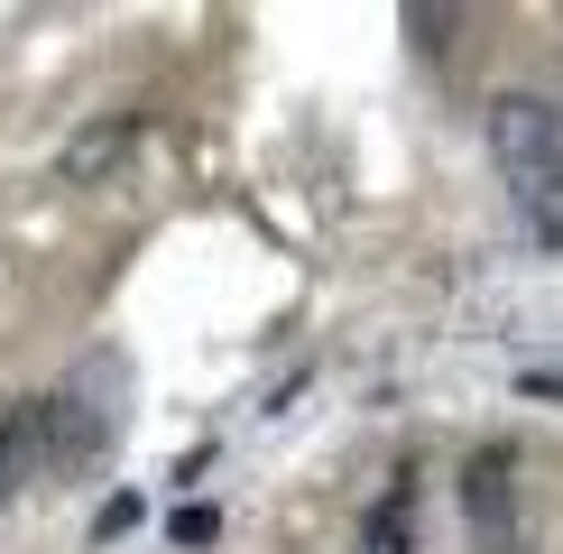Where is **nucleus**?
Returning <instances> with one entry per match:
<instances>
[{
    "label": "nucleus",
    "mask_w": 563,
    "mask_h": 554,
    "mask_svg": "<svg viewBox=\"0 0 563 554\" xmlns=\"http://www.w3.org/2000/svg\"><path fill=\"white\" fill-rule=\"evenodd\" d=\"M37 407H46V472H84V462H92V453L111 444V407L92 398L84 379H65V388H46Z\"/></svg>",
    "instance_id": "3"
},
{
    "label": "nucleus",
    "mask_w": 563,
    "mask_h": 554,
    "mask_svg": "<svg viewBox=\"0 0 563 554\" xmlns=\"http://www.w3.org/2000/svg\"><path fill=\"white\" fill-rule=\"evenodd\" d=\"M213 527H222L213 508H176V545H213Z\"/></svg>",
    "instance_id": "7"
},
{
    "label": "nucleus",
    "mask_w": 563,
    "mask_h": 554,
    "mask_svg": "<svg viewBox=\"0 0 563 554\" xmlns=\"http://www.w3.org/2000/svg\"><path fill=\"white\" fill-rule=\"evenodd\" d=\"M37 472H46V407H37V398H19L10 416H0V508L29 490Z\"/></svg>",
    "instance_id": "4"
},
{
    "label": "nucleus",
    "mask_w": 563,
    "mask_h": 554,
    "mask_svg": "<svg viewBox=\"0 0 563 554\" xmlns=\"http://www.w3.org/2000/svg\"><path fill=\"white\" fill-rule=\"evenodd\" d=\"M489 167L508 185V213L536 250H563V102L499 92L489 102Z\"/></svg>",
    "instance_id": "1"
},
{
    "label": "nucleus",
    "mask_w": 563,
    "mask_h": 554,
    "mask_svg": "<svg viewBox=\"0 0 563 554\" xmlns=\"http://www.w3.org/2000/svg\"><path fill=\"white\" fill-rule=\"evenodd\" d=\"M361 554H416V480H388L361 518Z\"/></svg>",
    "instance_id": "5"
},
{
    "label": "nucleus",
    "mask_w": 563,
    "mask_h": 554,
    "mask_svg": "<svg viewBox=\"0 0 563 554\" xmlns=\"http://www.w3.org/2000/svg\"><path fill=\"white\" fill-rule=\"evenodd\" d=\"M130 138H139L130 121H111V130H92V138H75V148H65V185H84V176H102L111 157L130 148Z\"/></svg>",
    "instance_id": "6"
},
{
    "label": "nucleus",
    "mask_w": 563,
    "mask_h": 554,
    "mask_svg": "<svg viewBox=\"0 0 563 554\" xmlns=\"http://www.w3.org/2000/svg\"><path fill=\"white\" fill-rule=\"evenodd\" d=\"M462 508H472L481 554H527L518 545V453H508V444L472 453V472H462Z\"/></svg>",
    "instance_id": "2"
}]
</instances>
